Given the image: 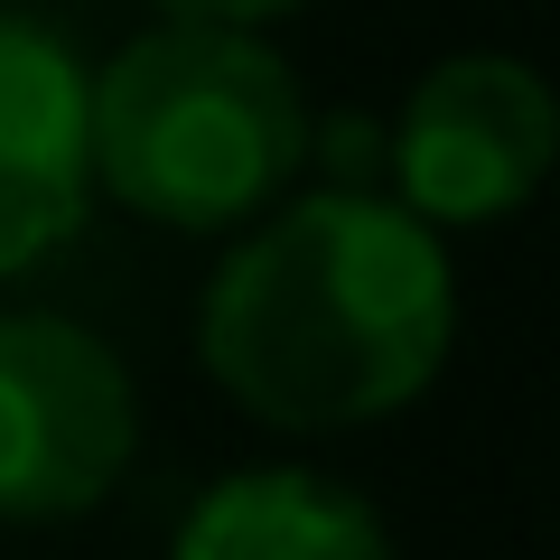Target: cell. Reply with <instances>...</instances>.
Listing matches in <instances>:
<instances>
[{"label":"cell","instance_id":"5b68a950","mask_svg":"<svg viewBox=\"0 0 560 560\" xmlns=\"http://www.w3.org/2000/svg\"><path fill=\"white\" fill-rule=\"evenodd\" d=\"M84 66L57 28L0 10V280L47 261L84 224Z\"/></svg>","mask_w":560,"mask_h":560},{"label":"cell","instance_id":"8992f818","mask_svg":"<svg viewBox=\"0 0 560 560\" xmlns=\"http://www.w3.org/2000/svg\"><path fill=\"white\" fill-rule=\"evenodd\" d=\"M168 560H401L383 514L308 467H253L197 495Z\"/></svg>","mask_w":560,"mask_h":560},{"label":"cell","instance_id":"52a82bcc","mask_svg":"<svg viewBox=\"0 0 560 560\" xmlns=\"http://www.w3.org/2000/svg\"><path fill=\"white\" fill-rule=\"evenodd\" d=\"M160 20H215V28H261L280 10H300V0H150Z\"/></svg>","mask_w":560,"mask_h":560},{"label":"cell","instance_id":"6da1fadb","mask_svg":"<svg viewBox=\"0 0 560 560\" xmlns=\"http://www.w3.org/2000/svg\"><path fill=\"white\" fill-rule=\"evenodd\" d=\"M458 337L440 224L374 187L280 206L206 280L197 355L224 401L271 430H364L430 393Z\"/></svg>","mask_w":560,"mask_h":560},{"label":"cell","instance_id":"3957f363","mask_svg":"<svg viewBox=\"0 0 560 560\" xmlns=\"http://www.w3.org/2000/svg\"><path fill=\"white\" fill-rule=\"evenodd\" d=\"M140 401L121 355L75 318H0V523H66L121 486Z\"/></svg>","mask_w":560,"mask_h":560},{"label":"cell","instance_id":"7a4b0ae2","mask_svg":"<svg viewBox=\"0 0 560 560\" xmlns=\"http://www.w3.org/2000/svg\"><path fill=\"white\" fill-rule=\"evenodd\" d=\"M308 160L300 75L261 47V28L160 20L103 75H84V168L94 197L168 224L224 234L253 224Z\"/></svg>","mask_w":560,"mask_h":560},{"label":"cell","instance_id":"277c9868","mask_svg":"<svg viewBox=\"0 0 560 560\" xmlns=\"http://www.w3.org/2000/svg\"><path fill=\"white\" fill-rule=\"evenodd\" d=\"M560 150V113L551 84L523 57H440L411 84L401 121L383 131V168H393V197L420 224H495L551 178Z\"/></svg>","mask_w":560,"mask_h":560}]
</instances>
